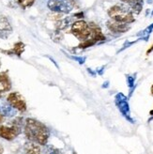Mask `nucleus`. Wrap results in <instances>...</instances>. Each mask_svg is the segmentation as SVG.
I'll use <instances>...</instances> for the list:
<instances>
[{
    "label": "nucleus",
    "mask_w": 153,
    "mask_h": 154,
    "mask_svg": "<svg viewBox=\"0 0 153 154\" xmlns=\"http://www.w3.org/2000/svg\"><path fill=\"white\" fill-rule=\"evenodd\" d=\"M25 134L29 141L42 146L47 144L50 136L48 128L39 120L34 119H26Z\"/></svg>",
    "instance_id": "obj_1"
},
{
    "label": "nucleus",
    "mask_w": 153,
    "mask_h": 154,
    "mask_svg": "<svg viewBox=\"0 0 153 154\" xmlns=\"http://www.w3.org/2000/svg\"><path fill=\"white\" fill-rule=\"evenodd\" d=\"M108 15L113 21L123 23V24H131L134 22L133 12L121 5H115L111 7L108 11Z\"/></svg>",
    "instance_id": "obj_2"
},
{
    "label": "nucleus",
    "mask_w": 153,
    "mask_h": 154,
    "mask_svg": "<svg viewBox=\"0 0 153 154\" xmlns=\"http://www.w3.org/2000/svg\"><path fill=\"white\" fill-rule=\"evenodd\" d=\"M23 125H24L23 118H17L11 122V126H0V137L9 141L15 139L21 134Z\"/></svg>",
    "instance_id": "obj_3"
},
{
    "label": "nucleus",
    "mask_w": 153,
    "mask_h": 154,
    "mask_svg": "<svg viewBox=\"0 0 153 154\" xmlns=\"http://www.w3.org/2000/svg\"><path fill=\"white\" fill-rule=\"evenodd\" d=\"M71 32L77 38L78 40H81V41L87 40L91 35V31H90L88 24L83 20H79L73 23L72 25Z\"/></svg>",
    "instance_id": "obj_4"
},
{
    "label": "nucleus",
    "mask_w": 153,
    "mask_h": 154,
    "mask_svg": "<svg viewBox=\"0 0 153 154\" xmlns=\"http://www.w3.org/2000/svg\"><path fill=\"white\" fill-rule=\"evenodd\" d=\"M115 102H116V105L118 106L122 116L125 117L126 119H128L131 123H134V120L131 118V110H130L127 97L122 93H118L116 95V98H115Z\"/></svg>",
    "instance_id": "obj_5"
},
{
    "label": "nucleus",
    "mask_w": 153,
    "mask_h": 154,
    "mask_svg": "<svg viewBox=\"0 0 153 154\" xmlns=\"http://www.w3.org/2000/svg\"><path fill=\"white\" fill-rule=\"evenodd\" d=\"M9 103L14 109L20 112H25L26 110V103L25 98L23 97L19 92H11L7 98Z\"/></svg>",
    "instance_id": "obj_6"
},
{
    "label": "nucleus",
    "mask_w": 153,
    "mask_h": 154,
    "mask_svg": "<svg viewBox=\"0 0 153 154\" xmlns=\"http://www.w3.org/2000/svg\"><path fill=\"white\" fill-rule=\"evenodd\" d=\"M47 7L52 11L62 13H69L72 10V5L66 0H49Z\"/></svg>",
    "instance_id": "obj_7"
},
{
    "label": "nucleus",
    "mask_w": 153,
    "mask_h": 154,
    "mask_svg": "<svg viewBox=\"0 0 153 154\" xmlns=\"http://www.w3.org/2000/svg\"><path fill=\"white\" fill-rule=\"evenodd\" d=\"M12 33V27L6 17H0V38L7 40Z\"/></svg>",
    "instance_id": "obj_8"
},
{
    "label": "nucleus",
    "mask_w": 153,
    "mask_h": 154,
    "mask_svg": "<svg viewBox=\"0 0 153 154\" xmlns=\"http://www.w3.org/2000/svg\"><path fill=\"white\" fill-rule=\"evenodd\" d=\"M107 27L110 29L112 32L115 33H125L130 29L129 24H123L116 21H108L107 22Z\"/></svg>",
    "instance_id": "obj_9"
},
{
    "label": "nucleus",
    "mask_w": 153,
    "mask_h": 154,
    "mask_svg": "<svg viewBox=\"0 0 153 154\" xmlns=\"http://www.w3.org/2000/svg\"><path fill=\"white\" fill-rule=\"evenodd\" d=\"M88 26H89L90 31H91V35H90L89 38H93L96 42H103V41L105 40V36L103 34L101 27L99 26L98 25L94 24V23H90V24H88Z\"/></svg>",
    "instance_id": "obj_10"
},
{
    "label": "nucleus",
    "mask_w": 153,
    "mask_h": 154,
    "mask_svg": "<svg viewBox=\"0 0 153 154\" xmlns=\"http://www.w3.org/2000/svg\"><path fill=\"white\" fill-rule=\"evenodd\" d=\"M11 88V82L9 75H8V71L0 72V91L5 92L9 91Z\"/></svg>",
    "instance_id": "obj_11"
},
{
    "label": "nucleus",
    "mask_w": 153,
    "mask_h": 154,
    "mask_svg": "<svg viewBox=\"0 0 153 154\" xmlns=\"http://www.w3.org/2000/svg\"><path fill=\"white\" fill-rule=\"evenodd\" d=\"M25 154H41L40 146L34 142H26L24 146Z\"/></svg>",
    "instance_id": "obj_12"
},
{
    "label": "nucleus",
    "mask_w": 153,
    "mask_h": 154,
    "mask_svg": "<svg viewBox=\"0 0 153 154\" xmlns=\"http://www.w3.org/2000/svg\"><path fill=\"white\" fill-rule=\"evenodd\" d=\"M25 47H26V45L23 43L22 42H16V43L14 44L12 49L8 50V51H2V52L8 54L9 56L15 55V56H17V57H21V55L25 51Z\"/></svg>",
    "instance_id": "obj_13"
},
{
    "label": "nucleus",
    "mask_w": 153,
    "mask_h": 154,
    "mask_svg": "<svg viewBox=\"0 0 153 154\" xmlns=\"http://www.w3.org/2000/svg\"><path fill=\"white\" fill-rule=\"evenodd\" d=\"M72 18L67 17V18H64V19H61L59 21H57V24H56V27L57 30H63V29L67 28L70 25H72Z\"/></svg>",
    "instance_id": "obj_14"
},
{
    "label": "nucleus",
    "mask_w": 153,
    "mask_h": 154,
    "mask_svg": "<svg viewBox=\"0 0 153 154\" xmlns=\"http://www.w3.org/2000/svg\"><path fill=\"white\" fill-rule=\"evenodd\" d=\"M0 112L2 115L7 116V117H11V116L15 115V110L13 107L9 103V104H2L0 107Z\"/></svg>",
    "instance_id": "obj_15"
},
{
    "label": "nucleus",
    "mask_w": 153,
    "mask_h": 154,
    "mask_svg": "<svg viewBox=\"0 0 153 154\" xmlns=\"http://www.w3.org/2000/svg\"><path fill=\"white\" fill-rule=\"evenodd\" d=\"M144 6V1L143 0H135L133 3L131 4V9H132V12L135 13V14H139L142 11Z\"/></svg>",
    "instance_id": "obj_16"
},
{
    "label": "nucleus",
    "mask_w": 153,
    "mask_h": 154,
    "mask_svg": "<svg viewBox=\"0 0 153 154\" xmlns=\"http://www.w3.org/2000/svg\"><path fill=\"white\" fill-rule=\"evenodd\" d=\"M152 30H153V23H152V24H151L150 26H148L146 29H145L144 31H141V33H138V34H137V36H141V40L148 41L149 35H150L151 32H152Z\"/></svg>",
    "instance_id": "obj_17"
},
{
    "label": "nucleus",
    "mask_w": 153,
    "mask_h": 154,
    "mask_svg": "<svg viewBox=\"0 0 153 154\" xmlns=\"http://www.w3.org/2000/svg\"><path fill=\"white\" fill-rule=\"evenodd\" d=\"M97 42L93 40V38H88L87 40L86 41H83V42H81L79 45H78V48H81V49H86V48H88L90 46H93L94 44H96Z\"/></svg>",
    "instance_id": "obj_18"
},
{
    "label": "nucleus",
    "mask_w": 153,
    "mask_h": 154,
    "mask_svg": "<svg viewBox=\"0 0 153 154\" xmlns=\"http://www.w3.org/2000/svg\"><path fill=\"white\" fill-rule=\"evenodd\" d=\"M18 4L20 5L21 8H23L24 10L27 9V8H30L35 2V0H17Z\"/></svg>",
    "instance_id": "obj_19"
},
{
    "label": "nucleus",
    "mask_w": 153,
    "mask_h": 154,
    "mask_svg": "<svg viewBox=\"0 0 153 154\" xmlns=\"http://www.w3.org/2000/svg\"><path fill=\"white\" fill-rule=\"evenodd\" d=\"M44 154H62L60 149L53 147V146H48L44 151Z\"/></svg>",
    "instance_id": "obj_20"
},
{
    "label": "nucleus",
    "mask_w": 153,
    "mask_h": 154,
    "mask_svg": "<svg viewBox=\"0 0 153 154\" xmlns=\"http://www.w3.org/2000/svg\"><path fill=\"white\" fill-rule=\"evenodd\" d=\"M134 81H135V77L133 76H131V75H128L127 76V82H128V86L129 88H131V92H130V94L133 93V88L134 86Z\"/></svg>",
    "instance_id": "obj_21"
},
{
    "label": "nucleus",
    "mask_w": 153,
    "mask_h": 154,
    "mask_svg": "<svg viewBox=\"0 0 153 154\" xmlns=\"http://www.w3.org/2000/svg\"><path fill=\"white\" fill-rule=\"evenodd\" d=\"M55 34H56V36H52L54 41H55V42H60L61 40H62L63 36H62V34L60 33L59 30H57V31H55Z\"/></svg>",
    "instance_id": "obj_22"
},
{
    "label": "nucleus",
    "mask_w": 153,
    "mask_h": 154,
    "mask_svg": "<svg viewBox=\"0 0 153 154\" xmlns=\"http://www.w3.org/2000/svg\"><path fill=\"white\" fill-rule=\"evenodd\" d=\"M72 58H73V59H75V60H77L80 64H83V63L86 61V57H72Z\"/></svg>",
    "instance_id": "obj_23"
},
{
    "label": "nucleus",
    "mask_w": 153,
    "mask_h": 154,
    "mask_svg": "<svg viewBox=\"0 0 153 154\" xmlns=\"http://www.w3.org/2000/svg\"><path fill=\"white\" fill-rule=\"evenodd\" d=\"M73 16L77 17V18H84V13L83 12H78V13H75Z\"/></svg>",
    "instance_id": "obj_24"
},
{
    "label": "nucleus",
    "mask_w": 153,
    "mask_h": 154,
    "mask_svg": "<svg viewBox=\"0 0 153 154\" xmlns=\"http://www.w3.org/2000/svg\"><path fill=\"white\" fill-rule=\"evenodd\" d=\"M122 2H124V3H128V4H130L131 5L132 3H133L135 0H121Z\"/></svg>",
    "instance_id": "obj_25"
},
{
    "label": "nucleus",
    "mask_w": 153,
    "mask_h": 154,
    "mask_svg": "<svg viewBox=\"0 0 153 154\" xmlns=\"http://www.w3.org/2000/svg\"><path fill=\"white\" fill-rule=\"evenodd\" d=\"M3 120H4V117H3L2 113L0 112V123H2V122H3Z\"/></svg>",
    "instance_id": "obj_26"
},
{
    "label": "nucleus",
    "mask_w": 153,
    "mask_h": 154,
    "mask_svg": "<svg viewBox=\"0 0 153 154\" xmlns=\"http://www.w3.org/2000/svg\"><path fill=\"white\" fill-rule=\"evenodd\" d=\"M152 51H153V45L151 46V48H149V49L147 51V55H148V54H149V53H151Z\"/></svg>",
    "instance_id": "obj_27"
},
{
    "label": "nucleus",
    "mask_w": 153,
    "mask_h": 154,
    "mask_svg": "<svg viewBox=\"0 0 153 154\" xmlns=\"http://www.w3.org/2000/svg\"><path fill=\"white\" fill-rule=\"evenodd\" d=\"M0 154H3V148L0 146Z\"/></svg>",
    "instance_id": "obj_28"
},
{
    "label": "nucleus",
    "mask_w": 153,
    "mask_h": 154,
    "mask_svg": "<svg viewBox=\"0 0 153 154\" xmlns=\"http://www.w3.org/2000/svg\"><path fill=\"white\" fill-rule=\"evenodd\" d=\"M107 87H108V82L104 83V86H103V88H107Z\"/></svg>",
    "instance_id": "obj_29"
},
{
    "label": "nucleus",
    "mask_w": 153,
    "mask_h": 154,
    "mask_svg": "<svg viewBox=\"0 0 153 154\" xmlns=\"http://www.w3.org/2000/svg\"><path fill=\"white\" fill-rule=\"evenodd\" d=\"M152 2H153V0H148V4H151Z\"/></svg>",
    "instance_id": "obj_30"
},
{
    "label": "nucleus",
    "mask_w": 153,
    "mask_h": 154,
    "mask_svg": "<svg viewBox=\"0 0 153 154\" xmlns=\"http://www.w3.org/2000/svg\"><path fill=\"white\" fill-rule=\"evenodd\" d=\"M151 93H152V95H153V86L151 87Z\"/></svg>",
    "instance_id": "obj_31"
},
{
    "label": "nucleus",
    "mask_w": 153,
    "mask_h": 154,
    "mask_svg": "<svg viewBox=\"0 0 153 154\" xmlns=\"http://www.w3.org/2000/svg\"><path fill=\"white\" fill-rule=\"evenodd\" d=\"M1 96H2V92L0 91V98H1Z\"/></svg>",
    "instance_id": "obj_32"
},
{
    "label": "nucleus",
    "mask_w": 153,
    "mask_h": 154,
    "mask_svg": "<svg viewBox=\"0 0 153 154\" xmlns=\"http://www.w3.org/2000/svg\"><path fill=\"white\" fill-rule=\"evenodd\" d=\"M150 115H153V111H151V112H150Z\"/></svg>",
    "instance_id": "obj_33"
},
{
    "label": "nucleus",
    "mask_w": 153,
    "mask_h": 154,
    "mask_svg": "<svg viewBox=\"0 0 153 154\" xmlns=\"http://www.w3.org/2000/svg\"><path fill=\"white\" fill-rule=\"evenodd\" d=\"M151 15H153V11H152V12H151Z\"/></svg>",
    "instance_id": "obj_34"
},
{
    "label": "nucleus",
    "mask_w": 153,
    "mask_h": 154,
    "mask_svg": "<svg viewBox=\"0 0 153 154\" xmlns=\"http://www.w3.org/2000/svg\"><path fill=\"white\" fill-rule=\"evenodd\" d=\"M0 67H1V62H0Z\"/></svg>",
    "instance_id": "obj_35"
}]
</instances>
